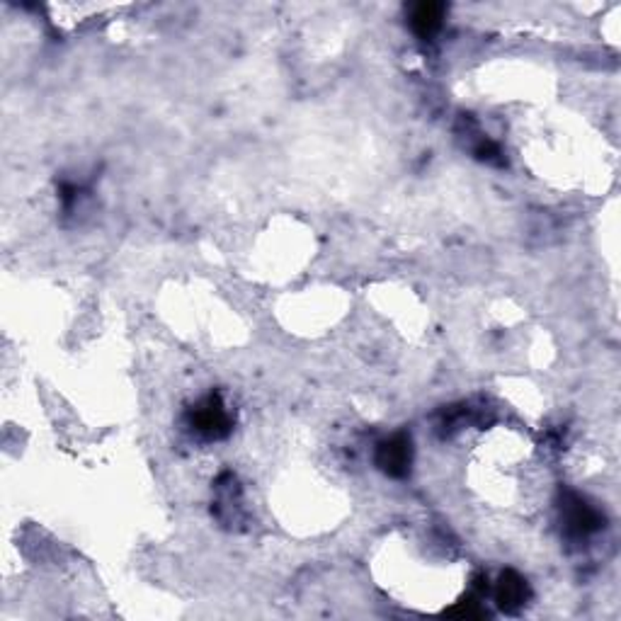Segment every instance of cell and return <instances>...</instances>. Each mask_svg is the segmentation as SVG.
Wrapping results in <instances>:
<instances>
[{"label": "cell", "mask_w": 621, "mask_h": 621, "mask_svg": "<svg viewBox=\"0 0 621 621\" xmlns=\"http://www.w3.org/2000/svg\"><path fill=\"white\" fill-rule=\"evenodd\" d=\"M444 20V5L442 3H418L410 10V27L418 37L430 39L432 35H437Z\"/></svg>", "instance_id": "cell-2"}, {"label": "cell", "mask_w": 621, "mask_h": 621, "mask_svg": "<svg viewBox=\"0 0 621 621\" xmlns=\"http://www.w3.org/2000/svg\"><path fill=\"white\" fill-rule=\"evenodd\" d=\"M192 423H195V427H197L199 432L211 435V437H219V435H224L226 427H228V415H226L224 406H221L216 398H209L207 403H202V406L195 410Z\"/></svg>", "instance_id": "cell-3"}, {"label": "cell", "mask_w": 621, "mask_h": 621, "mask_svg": "<svg viewBox=\"0 0 621 621\" xmlns=\"http://www.w3.org/2000/svg\"><path fill=\"white\" fill-rule=\"evenodd\" d=\"M377 461L388 476H403L410 466V440L406 435H398L393 440L384 442L377 454Z\"/></svg>", "instance_id": "cell-1"}]
</instances>
